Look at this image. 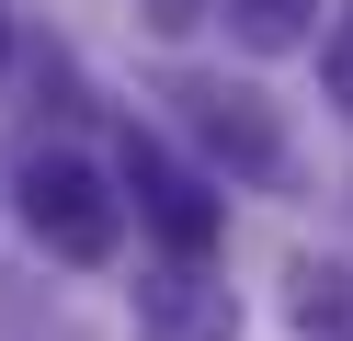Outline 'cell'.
I'll return each instance as SVG.
<instances>
[{"instance_id": "1", "label": "cell", "mask_w": 353, "mask_h": 341, "mask_svg": "<svg viewBox=\"0 0 353 341\" xmlns=\"http://www.w3.org/2000/svg\"><path fill=\"white\" fill-rule=\"evenodd\" d=\"M23 227H34V250H57V262L103 273V262L125 250V194L92 171V159L34 148V159H23Z\"/></svg>"}, {"instance_id": "2", "label": "cell", "mask_w": 353, "mask_h": 341, "mask_svg": "<svg viewBox=\"0 0 353 341\" xmlns=\"http://www.w3.org/2000/svg\"><path fill=\"white\" fill-rule=\"evenodd\" d=\"M125 194H137L148 239H160L171 262H205V250L228 239V205H216V182H205V171H183L160 136H125Z\"/></svg>"}, {"instance_id": "3", "label": "cell", "mask_w": 353, "mask_h": 341, "mask_svg": "<svg viewBox=\"0 0 353 341\" xmlns=\"http://www.w3.org/2000/svg\"><path fill=\"white\" fill-rule=\"evenodd\" d=\"M125 318H137V341H239V296L216 285L205 262H160L125 285Z\"/></svg>"}, {"instance_id": "4", "label": "cell", "mask_w": 353, "mask_h": 341, "mask_svg": "<svg viewBox=\"0 0 353 341\" xmlns=\"http://www.w3.org/2000/svg\"><path fill=\"white\" fill-rule=\"evenodd\" d=\"M183 114H194V136H205V148L228 159L239 182H285V125L262 114V91H228V80H194V91H183Z\"/></svg>"}, {"instance_id": "5", "label": "cell", "mask_w": 353, "mask_h": 341, "mask_svg": "<svg viewBox=\"0 0 353 341\" xmlns=\"http://www.w3.org/2000/svg\"><path fill=\"white\" fill-rule=\"evenodd\" d=\"M307 12H319V0H228V34L251 45V57H285V45H307Z\"/></svg>"}, {"instance_id": "6", "label": "cell", "mask_w": 353, "mask_h": 341, "mask_svg": "<svg viewBox=\"0 0 353 341\" xmlns=\"http://www.w3.org/2000/svg\"><path fill=\"white\" fill-rule=\"evenodd\" d=\"M285 285H296V318H307V330H353V273L342 262H296Z\"/></svg>"}, {"instance_id": "7", "label": "cell", "mask_w": 353, "mask_h": 341, "mask_svg": "<svg viewBox=\"0 0 353 341\" xmlns=\"http://www.w3.org/2000/svg\"><path fill=\"white\" fill-rule=\"evenodd\" d=\"M319 68H330V103L353 114V0H342V23H330V45H319Z\"/></svg>"}, {"instance_id": "8", "label": "cell", "mask_w": 353, "mask_h": 341, "mask_svg": "<svg viewBox=\"0 0 353 341\" xmlns=\"http://www.w3.org/2000/svg\"><path fill=\"white\" fill-rule=\"evenodd\" d=\"M0 57H12V23H0Z\"/></svg>"}]
</instances>
